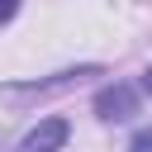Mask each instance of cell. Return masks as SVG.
<instances>
[{
    "mask_svg": "<svg viewBox=\"0 0 152 152\" xmlns=\"http://www.w3.org/2000/svg\"><path fill=\"white\" fill-rule=\"evenodd\" d=\"M90 76H100V66H71V71H57V76L33 81V86H5V100H10V104H28V100H43V95H57V90L86 86Z\"/></svg>",
    "mask_w": 152,
    "mask_h": 152,
    "instance_id": "cell-1",
    "label": "cell"
},
{
    "mask_svg": "<svg viewBox=\"0 0 152 152\" xmlns=\"http://www.w3.org/2000/svg\"><path fill=\"white\" fill-rule=\"evenodd\" d=\"M95 114H100L104 124H128V119L138 114V90H133V86H124V81L104 86V90L95 95Z\"/></svg>",
    "mask_w": 152,
    "mask_h": 152,
    "instance_id": "cell-2",
    "label": "cell"
},
{
    "mask_svg": "<svg viewBox=\"0 0 152 152\" xmlns=\"http://www.w3.org/2000/svg\"><path fill=\"white\" fill-rule=\"evenodd\" d=\"M66 138H71V124H66L62 114H52V119L33 124V128L19 138V147H24V152H48V147H66Z\"/></svg>",
    "mask_w": 152,
    "mask_h": 152,
    "instance_id": "cell-3",
    "label": "cell"
},
{
    "mask_svg": "<svg viewBox=\"0 0 152 152\" xmlns=\"http://www.w3.org/2000/svg\"><path fill=\"white\" fill-rule=\"evenodd\" d=\"M133 147H138V152H147V147H152V128H142V133H133Z\"/></svg>",
    "mask_w": 152,
    "mask_h": 152,
    "instance_id": "cell-4",
    "label": "cell"
},
{
    "mask_svg": "<svg viewBox=\"0 0 152 152\" xmlns=\"http://www.w3.org/2000/svg\"><path fill=\"white\" fill-rule=\"evenodd\" d=\"M14 10H19V0H0V24H10V19H14Z\"/></svg>",
    "mask_w": 152,
    "mask_h": 152,
    "instance_id": "cell-5",
    "label": "cell"
},
{
    "mask_svg": "<svg viewBox=\"0 0 152 152\" xmlns=\"http://www.w3.org/2000/svg\"><path fill=\"white\" fill-rule=\"evenodd\" d=\"M142 90H147V95H152V66H147V76H142Z\"/></svg>",
    "mask_w": 152,
    "mask_h": 152,
    "instance_id": "cell-6",
    "label": "cell"
}]
</instances>
